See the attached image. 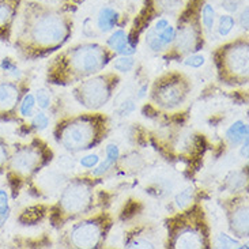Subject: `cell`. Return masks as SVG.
Returning <instances> with one entry per match:
<instances>
[{
  "instance_id": "cell-1",
  "label": "cell",
  "mask_w": 249,
  "mask_h": 249,
  "mask_svg": "<svg viewBox=\"0 0 249 249\" xmlns=\"http://www.w3.org/2000/svg\"><path fill=\"white\" fill-rule=\"evenodd\" d=\"M15 47L27 59H36L61 48L72 33L66 14L37 1H26L18 15Z\"/></svg>"
},
{
  "instance_id": "cell-2",
  "label": "cell",
  "mask_w": 249,
  "mask_h": 249,
  "mask_svg": "<svg viewBox=\"0 0 249 249\" xmlns=\"http://www.w3.org/2000/svg\"><path fill=\"white\" fill-rule=\"evenodd\" d=\"M112 60L110 49L95 42L79 44L59 53L48 67L52 83L70 85L101 72Z\"/></svg>"
},
{
  "instance_id": "cell-3",
  "label": "cell",
  "mask_w": 249,
  "mask_h": 249,
  "mask_svg": "<svg viewBox=\"0 0 249 249\" xmlns=\"http://www.w3.org/2000/svg\"><path fill=\"white\" fill-rule=\"evenodd\" d=\"M107 131L108 122L105 116L79 115L59 123L54 129V139L70 153H81L98 144Z\"/></svg>"
},
{
  "instance_id": "cell-4",
  "label": "cell",
  "mask_w": 249,
  "mask_h": 249,
  "mask_svg": "<svg viewBox=\"0 0 249 249\" xmlns=\"http://www.w3.org/2000/svg\"><path fill=\"white\" fill-rule=\"evenodd\" d=\"M210 236L200 207L182 210L168 221V247L176 249L209 248Z\"/></svg>"
},
{
  "instance_id": "cell-5",
  "label": "cell",
  "mask_w": 249,
  "mask_h": 249,
  "mask_svg": "<svg viewBox=\"0 0 249 249\" xmlns=\"http://www.w3.org/2000/svg\"><path fill=\"white\" fill-rule=\"evenodd\" d=\"M52 153L41 139H33L11 151L7 165L8 178L15 184L32 180L51 161Z\"/></svg>"
},
{
  "instance_id": "cell-6",
  "label": "cell",
  "mask_w": 249,
  "mask_h": 249,
  "mask_svg": "<svg viewBox=\"0 0 249 249\" xmlns=\"http://www.w3.org/2000/svg\"><path fill=\"white\" fill-rule=\"evenodd\" d=\"M93 182L88 178H75L61 191L59 202L53 207L52 219L54 223L61 225L89 214L93 209Z\"/></svg>"
},
{
  "instance_id": "cell-7",
  "label": "cell",
  "mask_w": 249,
  "mask_h": 249,
  "mask_svg": "<svg viewBox=\"0 0 249 249\" xmlns=\"http://www.w3.org/2000/svg\"><path fill=\"white\" fill-rule=\"evenodd\" d=\"M219 78L229 85H244L249 75V45L247 38L230 41L215 52Z\"/></svg>"
},
{
  "instance_id": "cell-8",
  "label": "cell",
  "mask_w": 249,
  "mask_h": 249,
  "mask_svg": "<svg viewBox=\"0 0 249 249\" xmlns=\"http://www.w3.org/2000/svg\"><path fill=\"white\" fill-rule=\"evenodd\" d=\"M203 3L204 0H188L178 13L173 49L180 54L197 53L203 48L204 32L200 20Z\"/></svg>"
},
{
  "instance_id": "cell-9",
  "label": "cell",
  "mask_w": 249,
  "mask_h": 249,
  "mask_svg": "<svg viewBox=\"0 0 249 249\" xmlns=\"http://www.w3.org/2000/svg\"><path fill=\"white\" fill-rule=\"evenodd\" d=\"M119 82V76L112 72L93 75L75 88V100L89 110H97L108 104Z\"/></svg>"
},
{
  "instance_id": "cell-10",
  "label": "cell",
  "mask_w": 249,
  "mask_h": 249,
  "mask_svg": "<svg viewBox=\"0 0 249 249\" xmlns=\"http://www.w3.org/2000/svg\"><path fill=\"white\" fill-rule=\"evenodd\" d=\"M112 225L109 214L101 213L75 223L67 233V245L71 248H100Z\"/></svg>"
},
{
  "instance_id": "cell-11",
  "label": "cell",
  "mask_w": 249,
  "mask_h": 249,
  "mask_svg": "<svg viewBox=\"0 0 249 249\" xmlns=\"http://www.w3.org/2000/svg\"><path fill=\"white\" fill-rule=\"evenodd\" d=\"M191 83L182 74H168L157 79L151 90V101L163 110L178 109L188 98Z\"/></svg>"
},
{
  "instance_id": "cell-12",
  "label": "cell",
  "mask_w": 249,
  "mask_h": 249,
  "mask_svg": "<svg viewBox=\"0 0 249 249\" xmlns=\"http://www.w3.org/2000/svg\"><path fill=\"white\" fill-rule=\"evenodd\" d=\"M176 37V27L170 25L166 18H157L154 25L148 27L146 33V45L153 52H163L173 45Z\"/></svg>"
},
{
  "instance_id": "cell-13",
  "label": "cell",
  "mask_w": 249,
  "mask_h": 249,
  "mask_svg": "<svg viewBox=\"0 0 249 249\" xmlns=\"http://www.w3.org/2000/svg\"><path fill=\"white\" fill-rule=\"evenodd\" d=\"M23 88L19 82H0V122H11L15 119Z\"/></svg>"
},
{
  "instance_id": "cell-14",
  "label": "cell",
  "mask_w": 249,
  "mask_h": 249,
  "mask_svg": "<svg viewBox=\"0 0 249 249\" xmlns=\"http://www.w3.org/2000/svg\"><path fill=\"white\" fill-rule=\"evenodd\" d=\"M184 0H146V8L138 18V29L158 17H176L184 7Z\"/></svg>"
},
{
  "instance_id": "cell-15",
  "label": "cell",
  "mask_w": 249,
  "mask_h": 249,
  "mask_svg": "<svg viewBox=\"0 0 249 249\" xmlns=\"http://www.w3.org/2000/svg\"><path fill=\"white\" fill-rule=\"evenodd\" d=\"M228 221H229L230 231L238 238L248 237L249 218L248 203L245 199H233L228 209Z\"/></svg>"
},
{
  "instance_id": "cell-16",
  "label": "cell",
  "mask_w": 249,
  "mask_h": 249,
  "mask_svg": "<svg viewBox=\"0 0 249 249\" xmlns=\"http://www.w3.org/2000/svg\"><path fill=\"white\" fill-rule=\"evenodd\" d=\"M22 4V0H0V40H10Z\"/></svg>"
},
{
  "instance_id": "cell-17",
  "label": "cell",
  "mask_w": 249,
  "mask_h": 249,
  "mask_svg": "<svg viewBox=\"0 0 249 249\" xmlns=\"http://www.w3.org/2000/svg\"><path fill=\"white\" fill-rule=\"evenodd\" d=\"M108 47L113 53L120 56H132L136 53V42L129 38L128 33L119 29L110 34L108 38Z\"/></svg>"
},
{
  "instance_id": "cell-18",
  "label": "cell",
  "mask_w": 249,
  "mask_h": 249,
  "mask_svg": "<svg viewBox=\"0 0 249 249\" xmlns=\"http://www.w3.org/2000/svg\"><path fill=\"white\" fill-rule=\"evenodd\" d=\"M105 153H107L105 160L102 162H98V165H97L94 168V170L91 172L93 177H100V176L105 175L107 172H109L110 169L115 166L116 162L119 161V158H120V148H119V146L115 144V143L108 144Z\"/></svg>"
},
{
  "instance_id": "cell-19",
  "label": "cell",
  "mask_w": 249,
  "mask_h": 249,
  "mask_svg": "<svg viewBox=\"0 0 249 249\" xmlns=\"http://www.w3.org/2000/svg\"><path fill=\"white\" fill-rule=\"evenodd\" d=\"M119 13L112 7H102L100 13L97 15V26L101 30L102 33H108L110 30H113L115 26L119 22Z\"/></svg>"
},
{
  "instance_id": "cell-20",
  "label": "cell",
  "mask_w": 249,
  "mask_h": 249,
  "mask_svg": "<svg viewBox=\"0 0 249 249\" xmlns=\"http://www.w3.org/2000/svg\"><path fill=\"white\" fill-rule=\"evenodd\" d=\"M247 138H248V125L243 120L234 122L226 131V139L234 147L241 144Z\"/></svg>"
},
{
  "instance_id": "cell-21",
  "label": "cell",
  "mask_w": 249,
  "mask_h": 249,
  "mask_svg": "<svg viewBox=\"0 0 249 249\" xmlns=\"http://www.w3.org/2000/svg\"><path fill=\"white\" fill-rule=\"evenodd\" d=\"M200 20H202L203 29L207 32H211L215 25V10L214 7L209 3H203L202 10H200Z\"/></svg>"
},
{
  "instance_id": "cell-22",
  "label": "cell",
  "mask_w": 249,
  "mask_h": 249,
  "mask_svg": "<svg viewBox=\"0 0 249 249\" xmlns=\"http://www.w3.org/2000/svg\"><path fill=\"white\" fill-rule=\"evenodd\" d=\"M36 107H37V104H36L34 94H32V93L23 94V97L20 98L19 107H18L19 115L22 117H32L36 113Z\"/></svg>"
},
{
  "instance_id": "cell-23",
  "label": "cell",
  "mask_w": 249,
  "mask_h": 249,
  "mask_svg": "<svg viewBox=\"0 0 249 249\" xmlns=\"http://www.w3.org/2000/svg\"><path fill=\"white\" fill-rule=\"evenodd\" d=\"M175 202L176 207L178 209V211L189 209L195 202V191H194V188H185L184 191H181L178 195L176 196Z\"/></svg>"
},
{
  "instance_id": "cell-24",
  "label": "cell",
  "mask_w": 249,
  "mask_h": 249,
  "mask_svg": "<svg viewBox=\"0 0 249 249\" xmlns=\"http://www.w3.org/2000/svg\"><path fill=\"white\" fill-rule=\"evenodd\" d=\"M214 245L215 248H248V245H241L240 241L234 238V237L229 236V234H225V233H219L214 240Z\"/></svg>"
},
{
  "instance_id": "cell-25",
  "label": "cell",
  "mask_w": 249,
  "mask_h": 249,
  "mask_svg": "<svg viewBox=\"0 0 249 249\" xmlns=\"http://www.w3.org/2000/svg\"><path fill=\"white\" fill-rule=\"evenodd\" d=\"M236 26V20L231 17V14L221 15L218 19V33L221 37H228Z\"/></svg>"
},
{
  "instance_id": "cell-26",
  "label": "cell",
  "mask_w": 249,
  "mask_h": 249,
  "mask_svg": "<svg viewBox=\"0 0 249 249\" xmlns=\"http://www.w3.org/2000/svg\"><path fill=\"white\" fill-rule=\"evenodd\" d=\"M11 209H10V196L6 189H0V229L8 221Z\"/></svg>"
},
{
  "instance_id": "cell-27",
  "label": "cell",
  "mask_w": 249,
  "mask_h": 249,
  "mask_svg": "<svg viewBox=\"0 0 249 249\" xmlns=\"http://www.w3.org/2000/svg\"><path fill=\"white\" fill-rule=\"evenodd\" d=\"M135 66V59L132 56H120L117 59H113L112 67L119 72H129Z\"/></svg>"
},
{
  "instance_id": "cell-28",
  "label": "cell",
  "mask_w": 249,
  "mask_h": 249,
  "mask_svg": "<svg viewBox=\"0 0 249 249\" xmlns=\"http://www.w3.org/2000/svg\"><path fill=\"white\" fill-rule=\"evenodd\" d=\"M226 184H228V188L234 192L237 189H241L244 185H247V177H244L243 173L240 172H234L226 178Z\"/></svg>"
},
{
  "instance_id": "cell-29",
  "label": "cell",
  "mask_w": 249,
  "mask_h": 249,
  "mask_svg": "<svg viewBox=\"0 0 249 249\" xmlns=\"http://www.w3.org/2000/svg\"><path fill=\"white\" fill-rule=\"evenodd\" d=\"M34 98H36V104L37 107L42 110H47L51 107L52 104V98H51V94L48 91L47 89H38L34 94Z\"/></svg>"
},
{
  "instance_id": "cell-30",
  "label": "cell",
  "mask_w": 249,
  "mask_h": 249,
  "mask_svg": "<svg viewBox=\"0 0 249 249\" xmlns=\"http://www.w3.org/2000/svg\"><path fill=\"white\" fill-rule=\"evenodd\" d=\"M11 147L10 144L7 143L6 139L0 138V172L6 170L8 161H10V157H11Z\"/></svg>"
},
{
  "instance_id": "cell-31",
  "label": "cell",
  "mask_w": 249,
  "mask_h": 249,
  "mask_svg": "<svg viewBox=\"0 0 249 249\" xmlns=\"http://www.w3.org/2000/svg\"><path fill=\"white\" fill-rule=\"evenodd\" d=\"M32 127L37 131H44L49 125V117L44 112H37L32 116Z\"/></svg>"
},
{
  "instance_id": "cell-32",
  "label": "cell",
  "mask_w": 249,
  "mask_h": 249,
  "mask_svg": "<svg viewBox=\"0 0 249 249\" xmlns=\"http://www.w3.org/2000/svg\"><path fill=\"white\" fill-rule=\"evenodd\" d=\"M127 248H157L154 241L148 240V238H143V237H135L131 241H128Z\"/></svg>"
},
{
  "instance_id": "cell-33",
  "label": "cell",
  "mask_w": 249,
  "mask_h": 249,
  "mask_svg": "<svg viewBox=\"0 0 249 249\" xmlns=\"http://www.w3.org/2000/svg\"><path fill=\"white\" fill-rule=\"evenodd\" d=\"M204 63H206L204 56L199 53L188 54V56L184 59V64H185L187 67H191V68H200Z\"/></svg>"
},
{
  "instance_id": "cell-34",
  "label": "cell",
  "mask_w": 249,
  "mask_h": 249,
  "mask_svg": "<svg viewBox=\"0 0 249 249\" xmlns=\"http://www.w3.org/2000/svg\"><path fill=\"white\" fill-rule=\"evenodd\" d=\"M243 6V0H222V8L228 14H236Z\"/></svg>"
},
{
  "instance_id": "cell-35",
  "label": "cell",
  "mask_w": 249,
  "mask_h": 249,
  "mask_svg": "<svg viewBox=\"0 0 249 249\" xmlns=\"http://www.w3.org/2000/svg\"><path fill=\"white\" fill-rule=\"evenodd\" d=\"M98 162H100L98 154H89L81 158V166L86 169H94L98 165Z\"/></svg>"
},
{
  "instance_id": "cell-36",
  "label": "cell",
  "mask_w": 249,
  "mask_h": 249,
  "mask_svg": "<svg viewBox=\"0 0 249 249\" xmlns=\"http://www.w3.org/2000/svg\"><path fill=\"white\" fill-rule=\"evenodd\" d=\"M238 22H240V26L244 30H248V7L245 6L243 8V11L240 13L238 17Z\"/></svg>"
},
{
  "instance_id": "cell-37",
  "label": "cell",
  "mask_w": 249,
  "mask_h": 249,
  "mask_svg": "<svg viewBox=\"0 0 249 249\" xmlns=\"http://www.w3.org/2000/svg\"><path fill=\"white\" fill-rule=\"evenodd\" d=\"M241 155H243V158H245V160L248 158V138L241 143Z\"/></svg>"
}]
</instances>
